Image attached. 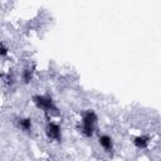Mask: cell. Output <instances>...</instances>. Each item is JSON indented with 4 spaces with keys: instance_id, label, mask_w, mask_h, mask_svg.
<instances>
[{
    "instance_id": "cell-1",
    "label": "cell",
    "mask_w": 161,
    "mask_h": 161,
    "mask_svg": "<svg viewBox=\"0 0 161 161\" xmlns=\"http://www.w3.org/2000/svg\"><path fill=\"white\" fill-rule=\"evenodd\" d=\"M96 122H97V116L93 111H87L83 117H82V123H80V132L87 136L91 137L94 133L96 130Z\"/></svg>"
},
{
    "instance_id": "cell-2",
    "label": "cell",
    "mask_w": 161,
    "mask_h": 161,
    "mask_svg": "<svg viewBox=\"0 0 161 161\" xmlns=\"http://www.w3.org/2000/svg\"><path fill=\"white\" fill-rule=\"evenodd\" d=\"M34 103L38 106V108H42L47 113H50V112L57 111V108H55L52 98H49V97H45V96H35L34 97Z\"/></svg>"
},
{
    "instance_id": "cell-3",
    "label": "cell",
    "mask_w": 161,
    "mask_h": 161,
    "mask_svg": "<svg viewBox=\"0 0 161 161\" xmlns=\"http://www.w3.org/2000/svg\"><path fill=\"white\" fill-rule=\"evenodd\" d=\"M45 132H47V136H48L50 140H59V137H60V128H59V126H58L57 123H54V122H49V123H48Z\"/></svg>"
},
{
    "instance_id": "cell-4",
    "label": "cell",
    "mask_w": 161,
    "mask_h": 161,
    "mask_svg": "<svg viewBox=\"0 0 161 161\" xmlns=\"http://www.w3.org/2000/svg\"><path fill=\"white\" fill-rule=\"evenodd\" d=\"M133 143H135V146H136L137 148L143 150V148H146V147L148 146L150 138H148L147 136H137V137L133 140Z\"/></svg>"
},
{
    "instance_id": "cell-5",
    "label": "cell",
    "mask_w": 161,
    "mask_h": 161,
    "mask_svg": "<svg viewBox=\"0 0 161 161\" xmlns=\"http://www.w3.org/2000/svg\"><path fill=\"white\" fill-rule=\"evenodd\" d=\"M99 145H101V147H102L103 150H106V151H111L112 147H113L112 138H111L109 136H107V135H102V136L99 137Z\"/></svg>"
},
{
    "instance_id": "cell-6",
    "label": "cell",
    "mask_w": 161,
    "mask_h": 161,
    "mask_svg": "<svg viewBox=\"0 0 161 161\" xmlns=\"http://www.w3.org/2000/svg\"><path fill=\"white\" fill-rule=\"evenodd\" d=\"M33 73H34V68L33 67H25L24 68V70H23V73H21V77H23V79H24V82H30V79L33 78Z\"/></svg>"
},
{
    "instance_id": "cell-7",
    "label": "cell",
    "mask_w": 161,
    "mask_h": 161,
    "mask_svg": "<svg viewBox=\"0 0 161 161\" xmlns=\"http://www.w3.org/2000/svg\"><path fill=\"white\" fill-rule=\"evenodd\" d=\"M19 126L23 131H29L31 128V119L29 118H23L19 121Z\"/></svg>"
},
{
    "instance_id": "cell-8",
    "label": "cell",
    "mask_w": 161,
    "mask_h": 161,
    "mask_svg": "<svg viewBox=\"0 0 161 161\" xmlns=\"http://www.w3.org/2000/svg\"><path fill=\"white\" fill-rule=\"evenodd\" d=\"M8 54V48L4 44H0V55H6Z\"/></svg>"
},
{
    "instance_id": "cell-9",
    "label": "cell",
    "mask_w": 161,
    "mask_h": 161,
    "mask_svg": "<svg viewBox=\"0 0 161 161\" xmlns=\"http://www.w3.org/2000/svg\"><path fill=\"white\" fill-rule=\"evenodd\" d=\"M1 77H3V74H1V73H0V78H1Z\"/></svg>"
}]
</instances>
